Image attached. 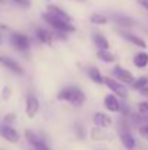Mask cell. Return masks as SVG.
<instances>
[{
  "instance_id": "obj_28",
  "label": "cell",
  "mask_w": 148,
  "mask_h": 150,
  "mask_svg": "<svg viewBox=\"0 0 148 150\" xmlns=\"http://www.w3.org/2000/svg\"><path fill=\"white\" fill-rule=\"evenodd\" d=\"M15 1L22 7H29L31 6V0H15Z\"/></svg>"
},
{
  "instance_id": "obj_7",
  "label": "cell",
  "mask_w": 148,
  "mask_h": 150,
  "mask_svg": "<svg viewBox=\"0 0 148 150\" xmlns=\"http://www.w3.org/2000/svg\"><path fill=\"white\" fill-rule=\"evenodd\" d=\"M0 63L7 69V70H10L13 74H18V76H22L25 71H23V69H22V66L16 61V60H13V58H10V57H6V55H1L0 57Z\"/></svg>"
},
{
  "instance_id": "obj_15",
  "label": "cell",
  "mask_w": 148,
  "mask_h": 150,
  "mask_svg": "<svg viewBox=\"0 0 148 150\" xmlns=\"http://www.w3.org/2000/svg\"><path fill=\"white\" fill-rule=\"evenodd\" d=\"M93 42H95V45L97 47L99 50H109V41L100 32H95L93 34Z\"/></svg>"
},
{
  "instance_id": "obj_21",
  "label": "cell",
  "mask_w": 148,
  "mask_h": 150,
  "mask_svg": "<svg viewBox=\"0 0 148 150\" xmlns=\"http://www.w3.org/2000/svg\"><path fill=\"white\" fill-rule=\"evenodd\" d=\"M32 147L35 150H51V147L48 146V143H45V140H42V139H39V137H38V140L32 144Z\"/></svg>"
},
{
  "instance_id": "obj_14",
  "label": "cell",
  "mask_w": 148,
  "mask_h": 150,
  "mask_svg": "<svg viewBox=\"0 0 148 150\" xmlns=\"http://www.w3.org/2000/svg\"><path fill=\"white\" fill-rule=\"evenodd\" d=\"M47 7H48V12L54 13L55 16H58V18H61V19H64V21H68V22H71V21H73L71 15H68L65 10H62L60 6H55V4H48Z\"/></svg>"
},
{
  "instance_id": "obj_23",
  "label": "cell",
  "mask_w": 148,
  "mask_h": 150,
  "mask_svg": "<svg viewBox=\"0 0 148 150\" xmlns=\"http://www.w3.org/2000/svg\"><path fill=\"white\" fill-rule=\"evenodd\" d=\"M148 85V77H140V79H137V80H134V83H132V88L134 89H137V91H140L141 88H144V86H147Z\"/></svg>"
},
{
  "instance_id": "obj_27",
  "label": "cell",
  "mask_w": 148,
  "mask_h": 150,
  "mask_svg": "<svg viewBox=\"0 0 148 150\" xmlns=\"http://www.w3.org/2000/svg\"><path fill=\"white\" fill-rule=\"evenodd\" d=\"M138 112H140V114H147L148 102H140V103H138Z\"/></svg>"
},
{
  "instance_id": "obj_2",
  "label": "cell",
  "mask_w": 148,
  "mask_h": 150,
  "mask_svg": "<svg viewBox=\"0 0 148 150\" xmlns=\"http://www.w3.org/2000/svg\"><path fill=\"white\" fill-rule=\"evenodd\" d=\"M42 19L51 25L55 31H60V32H64V34H71V32H76V26L71 25V22L68 21H64L58 16H55L54 13L47 12V13H42Z\"/></svg>"
},
{
  "instance_id": "obj_18",
  "label": "cell",
  "mask_w": 148,
  "mask_h": 150,
  "mask_svg": "<svg viewBox=\"0 0 148 150\" xmlns=\"http://www.w3.org/2000/svg\"><path fill=\"white\" fill-rule=\"evenodd\" d=\"M96 55H97L99 60L103 61V63H113V61L116 60L115 54H112L109 50H97Z\"/></svg>"
},
{
  "instance_id": "obj_4",
  "label": "cell",
  "mask_w": 148,
  "mask_h": 150,
  "mask_svg": "<svg viewBox=\"0 0 148 150\" xmlns=\"http://www.w3.org/2000/svg\"><path fill=\"white\" fill-rule=\"evenodd\" d=\"M10 42L12 45L19 51H28L31 48V41L25 34L20 32H12L10 34Z\"/></svg>"
},
{
  "instance_id": "obj_17",
  "label": "cell",
  "mask_w": 148,
  "mask_h": 150,
  "mask_svg": "<svg viewBox=\"0 0 148 150\" xmlns=\"http://www.w3.org/2000/svg\"><path fill=\"white\" fill-rule=\"evenodd\" d=\"M113 21H115L118 25H121L122 28H129V26H132V25L135 23L131 18H128V16H125V15H119V13L113 15Z\"/></svg>"
},
{
  "instance_id": "obj_32",
  "label": "cell",
  "mask_w": 148,
  "mask_h": 150,
  "mask_svg": "<svg viewBox=\"0 0 148 150\" xmlns=\"http://www.w3.org/2000/svg\"><path fill=\"white\" fill-rule=\"evenodd\" d=\"M76 1H80V3H86V0H76Z\"/></svg>"
},
{
  "instance_id": "obj_25",
  "label": "cell",
  "mask_w": 148,
  "mask_h": 150,
  "mask_svg": "<svg viewBox=\"0 0 148 150\" xmlns=\"http://www.w3.org/2000/svg\"><path fill=\"white\" fill-rule=\"evenodd\" d=\"M3 121H4V124H15V121H16V115L12 112V114H7V115H4V118H3Z\"/></svg>"
},
{
  "instance_id": "obj_24",
  "label": "cell",
  "mask_w": 148,
  "mask_h": 150,
  "mask_svg": "<svg viewBox=\"0 0 148 150\" xmlns=\"http://www.w3.org/2000/svg\"><path fill=\"white\" fill-rule=\"evenodd\" d=\"M74 128H76V134H77V137L81 139V140H84V139H86V128H84L81 124H76Z\"/></svg>"
},
{
  "instance_id": "obj_5",
  "label": "cell",
  "mask_w": 148,
  "mask_h": 150,
  "mask_svg": "<svg viewBox=\"0 0 148 150\" xmlns=\"http://www.w3.org/2000/svg\"><path fill=\"white\" fill-rule=\"evenodd\" d=\"M0 137L4 139L6 142L12 143V144H16V143L20 142L19 133H18L12 125H9V124H1V125H0Z\"/></svg>"
},
{
  "instance_id": "obj_3",
  "label": "cell",
  "mask_w": 148,
  "mask_h": 150,
  "mask_svg": "<svg viewBox=\"0 0 148 150\" xmlns=\"http://www.w3.org/2000/svg\"><path fill=\"white\" fill-rule=\"evenodd\" d=\"M103 83L112 91V93H115L116 96H119V98H122V99H125L126 96H128V91L125 89V86L119 82V80H116V79H113V77H105L103 76Z\"/></svg>"
},
{
  "instance_id": "obj_10",
  "label": "cell",
  "mask_w": 148,
  "mask_h": 150,
  "mask_svg": "<svg viewBox=\"0 0 148 150\" xmlns=\"http://www.w3.org/2000/svg\"><path fill=\"white\" fill-rule=\"evenodd\" d=\"M105 108L110 112H119L121 111V100L118 99V96L115 93H109L105 96Z\"/></svg>"
},
{
  "instance_id": "obj_33",
  "label": "cell",
  "mask_w": 148,
  "mask_h": 150,
  "mask_svg": "<svg viewBox=\"0 0 148 150\" xmlns=\"http://www.w3.org/2000/svg\"><path fill=\"white\" fill-rule=\"evenodd\" d=\"M47 1H51V0H47Z\"/></svg>"
},
{
  "instance_id": "obj_30",
  "label": "cell",
  "mask_w": 148,
  "mask_h": 150,
  "mask_svg": "<svg viewBox=\"0 0 148 150\" xmlns=\"http://www.w3.org/2000/svg\"><path fill=\"white\" fill-rule=\"evenodd\" d=\"M140 93H141L142 96H145V98H148V85H147V86H144V88H141V89H140Z\"/></svg>"
},
{
  "instance_id": "obj_1",
  "label": "cell",
  "mask_w": 148,
  "mask_h": 150,
  "mask_svg": "<svg viewBox=\"0 0 148 150\" xmlns=\"http://www.w3.org/2000/svg\"><path fill=\"white\" fill-rule=\"evenodd\" d=\"M58 99L68 102L73 106H81L86 102V95L81 89H79L76 86H70V88H64L58 93Z\"/></svg>"
},
{
  "instance_id": "obj_31",
  "label": "cell",
  "mask_w": 148,
  "mask_h": 150,
  "mask_svg": "<svg viewBox=\"0 0 148 150\" xmlns=\"http://www.w3.org/2000/svg\"><path fill=\"white\" fill-rule=\"evenodd\" d=\"M137 3H138V4H141L145 10H148V0H137Z\"/></svg>"
},
{
  "instance_id": "obj_19",
  "label": "cell",
  "mask_w": 148,
  "mask_h": 150,
  "mask_svg": "<svg viewBox=\"0 0 148 150\" xmlns=\"http://www.w3.org/2000/svg\"><path fill=\"white\" fill-rule=\"evenodd\" d=\"M89 77H90V80L95 82L96 85H102V83H103V76H102V73L99 71V69H96V67L89 69Z\"/></svg>"
},
{
  "instance_id": "obj_20",
  "label": "cell",
  "mask_w": 148,
  "mask_h": 150,
  "mask_svg": "<svg viewBox=\"0 0 148 150\" xmlns=\"http://www.w3.org/2000/svg\"><path fill=\"white\" fill-rule=\"evenodd\" d=\"M90 23H93V25H106L107 18L102 13H92L90 15Z\"/></svg>"
},
{
  "instance_id": "obj_9",
  "label": "cell",
  "mask_w": 148,
  "mask_h": 150,
  "mask_svg": "<svg viewBox=\"0 0 148 150\" xmlns=\"http://www.w3.org/2000/svg\"><path fill=\"white\" fill-rule=\"evenodd\" d=\"M93 122H95L96 127H100V128H109V127H112L113 120H112L107 114H105V112H96V114L93 115Z\"/></svg>"
},
{
  "instance_id": "obj_22",
  "label": "cell",
  "mask_w": 148,
  "mask_h": 150,
  "mask_svg": "<svg viewBox=\"0 0 148 150\" xmlns=\"http://www.w3.org/2000/svg\"><path fill=\"white\" fill-rule=\"evenodd\" d=\"M25 139H26L28 143L32 146V144L38 140V134H36L35 131H32V130H25Z\"/></svg>"
},
{
  "instance_id": "obj_8",
  "label": "cell",
  "mask_w": 148,
  "mask_h": 150,
  "mask_svg": "<svg viewBox=\"0 0 148 150\" xmlns=\"http://www.w3.org/2000/svg\"><path fill=\"white\" fill-rule=\"evenodd\" d=\"M25 111H26L28 118H34L38 114V111H39V100H38V98L35 95H28Z\"/></svg>"
},
{
  "instance_id": "obj_34",
  "label": "cell",
  "mask_w": 148,
  "mask_h": 150,
  "mask_svg": "<svg viewBox=\"0 0 148 150\" xmlns=\"http://www.w3.org/2000/svg\"><path fill=\"white\" fill-rule=\"evenodd\" d=\"M0 41H1V40H0Z\"/></svg>"
},
{
  "instance_id": "obj_11",
  "label": "cell",
  "mask_w": 148,
  "mask_h": 150,
  "mask_svg": "<svg viewBox=\"0 0 148 150\" xmlns=\"http://www.w3.org/2000/svg\"><path fill=\"white\" fill-rule=\"evenodd\" d=\"M121 142L123 144V147L126 150H134L135 149V139L131 134V131L128 130V127H123V130L121 131Z\"/></svg>"
},
{
  "instance_id": "obj_26",
  "label": "cell",
  "mask_w": 148,
  "mask_h": 150,
  "mask_svg": "<svg viewBox=\"0 0 148 150\" xmlns=\"http://www.w3.org/2000/svg\"><path fill=\"white\" fill-rule=\"evenodd\" d=\"M138 133H140V136H141L142 139L148 140V125H141V127L138 128Z\"/></svg>"
},
{
  "instance_id": "obj_6",
  "label": "cell",
  "mask_w": 148,
  "mask_h": 150,
  "mask_svg": "<svg viewBox=\"0 0 148 150\" xmlns=\"http://www.w3.org/2000/svg\"><path fill=\"white\" fill-rule=\"evenodd\" d=\"M112 73H113V76L116 77V80H119V82H122V83H125V85H132L134 80H135L134 74H132L129 70H126V69H123V67H121V66H115L113 70H112Z\"/></svg>"
},
{
  "instance_id": "obj_12",
  "label": "cell",
  "mask_w": 148,
  "mask_h": 150,
  "mask_svg": "<svg viewBox=\"0 0 148 150\" xmlns=\"http://www.w3.org/2000/svg\"><path fill=\"white\" fill-rule=\"evenodd\" d=\"M119 35L122 37V38H125L128 42H131V44H134V45H137V47H140V48H147V42L141 38V37H138V35H134V34H131V32H125V31H119Z\"/></svg>"
},
{
  "instance_id": "obj_16",
  "label": "cell",
  "mask_w": 148,
  "mask_h": 150,
  "mask_svg": "<svg viewBox=\"0 0 148 150\" xmlns=\"http://www.w3.org/2000/svg\"><path fill=\"white\" fill-rule=\"evenodd\" d=\"M134 64H135V67H138V69L147 67L148 66V52L141 51V52L135 54V57H134Z\"/></svg>"
},
{
  "instance_id": "obj_13",
  "label": "cell",
  "mask_w": 148,
  "mask_h": 150,
  "mask_svg": "<svg viewBox=\"0 0 148 150\" xmlns=\"http://www.w3.org/2000/svg\"><path fill=\"white\" fill-rule=\"evenodd\" d=\"M35 35H36V38L39 40V42H42V44H47V45H51L52 44V34L47 31V29H44V28H36L35 29Z\"/></svg>"
},
{
  "instance_id": "obj_29",
  "label": "cell",
  "mask_w": 148,
  "mask_h": 150,
  "mask_svg": "<svg viewBox=\"0 0 148 150\" xmlns=\"http://www.w3.org/2000/svg\"><path fill=\"white\" fill-rule=\"evenodd\" d=\"M10 95H12V91H10V89H9L7 86H6V88L3 89V99L6 100L7 98H9V96H10Z\"/></svg>"
}]
</instances>
